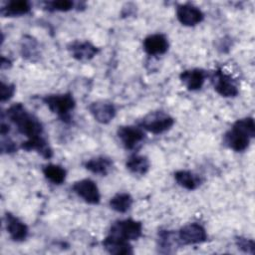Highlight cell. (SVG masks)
<instances>
[{
	"instance_id": "obj_1",
	"label": "cell",
	"mask_w": 255,
	"mask_h": 255,
	"mask_svg": "<svg viewBox=\"0 0 255 255\" xmlns=\"http://www.w3.org/2000/svg\"><path fill=\"white\" fill-rule=\"evenodd\" d=\"M6 116L16 126L18 131L27 136V139L32 140L44 136L42 123L38 118L29 113L21 103L9 107L6 111Z\"/></svg>"
},
{
	"instance_id": "obj_2",
	"label": "cell",
	"mask_w": 255,
	"mask_h": 255,
	"mask_svg": "<svg viewBox=\"0 0 255 255\" xmlns=\"http://www.w3.org/2000/svg\"><path fill=\"white\" fill-rule=\"evenodd\" d=\"M255 136L254 119L247 117L237 120L232 128L227 130L223 136V142L234 151L245 150L250 143L251 138Z\"/></svg>"
},
{
	"instance_id": "obj_3",
	"label": "cell",
	"mask_w": 255,
	"mask_h": 255,
	"mask_svg": "<svg viewBox=\"0 0 255 255\" xmlns=\"http://www.w3.org/2000/svg\"><path fill=\"white\" fill-rule=\"evenodd\" d=\"M42 101L48 109L56 114L64 123L71 122V112L76 107V101L72 94L47 95L42 98Z\"/></svg>"
},
{
	"instance_id": "obj_4",
	"label": "cell",
	"mask_w": 255,
	"mask_h": 255,
	"mask_svg": "<svg viewBox=\"0 0 255 255\" xmlns=\"http://www.w3.org/2000/svg\"><path fill=\"white\" fill-rule=\"evenodd\" d=\"M174 119L162 111L150 112L137 122V126L153 134L162 133L171 128Z\"/></svg>"
},
{
	"instance_id": "obj_5",
	"label": "cell",
	"mask_w": 255,
	"mask_h": 255,
	"mask_svg": "<svg viewBox=\"0 0 255 255\" xmlns=\"http://www.w3.org/2000/svg\"><path fill=\"white\" fill-rule=\"evenodd\" d=\"M142 224L133 219H124L115 221L110 228L109 234L118 236L128 241L136 240L141 236Z\"/></svg>"
},
{
	"instance_id": "obj_6",
	"label": "cell",
	"mask_w": 255,
	"mask_h": 255,
	"mask_svg": "<svg viewBox=\"0 0 255 255\" xmlns=\"http://www.w3.org/2000/svg\"><path fill=\"white\" fill-rule=\"evenodd\" d=\"M211 82L214 90L224 98H233L236 97L239 93L238 87L233 78L230 75L224 73L221 69L213 72L211 76Z\"/></svg>"
},
{
	"instance_id": "obj_7",
	"label": "cell",
	"mask_w": 255,
	"mask_h": 255,
	"mask_svg": "<svg viewBox=\"0 0 255 255\" xmlns=\"http://www.w3.org/2000/svg\"><path fill=\"white\" fill-rule=\"evenodd\" d=\"M118 137L126 149L132 150L144 139L145 133L138 126H122L117 130Z\"/></svg>"
},
{
	"instance_id": "obj_8",
	"label": "cell",
	"mask_w": 255,
	"mask_h": 255,
	"mask_svg": "<svg viewBox=\"0 0 255 255\" xmlns=\"http://www.w3.org/2000/svg\"><path fill=\"white\" fill-rule=\"evenodd\" d=\"M73 191L89 204H98L101 199L99 188L95 181L84 178L76 181L72 186Z\"/></svg>"
},
{
	"instance_id": "obj_9",
	"label": "cell",
	"mask_w": 255,
	"mask_h": 255,
	"mask_svg": "<svg viewBox=\"0 0 255 255\" xmlns=\"http://www.w3.org/2000/svg\"><path fill=\"white\" fill-rule=\"evenodd\" d=\"M177 235L180 243L183 245L198 244L207 240V233L204 227L195 222L182 226Z\"/></svg>"
},
{
	"instance_id": "obj_10",
	"label": "cell",
	"mask_w": 255,
	"mask_h": 255,
	"mask_svg": "<svg viewBox=\"0 0 255 255\" xmlns=\"http://www.w3.org/2000/svg\"><path fill=\"white\" fill-rule=\"evenodd\" d=\"M67 49L72 57L80 62L90 61L99 53V48L90 41L75 40L68 44Z\"/></svg>"
},
{
	"instance_id": "obj_11",
	"label": "cell",
	"mask_w": 255,
	"mask_h": 255,
	"mask_svg": "<svg viewBox=\"0 0 255 255\" xmlns=\"http://www.w3.org/2000/svg\"><path fill=\"white\" fill-rule=\"evenodd\" d=\"M176 18L182 25L192 27L203 21L204 14L193 4L185 3L177 6Z\"/></svg>"
},
{
	"instance_id": "obj_12",
	"label": "cell",
	"mask_w": 255,
	"mask_h": 255,
	"mask_svg": "<svg viewBox=\"0 0 255 255\" xmlns=\"http://www.w3.org/2000/svg\"><path fill=\"white\" fill-rule=\"evenodd\" d=\"M89 111L94 117V119L103 125H107L113 121L116 117L117 110L113 103L109 101H96L90 104Z\"/></svg>"
},
{
	"instance_id": "obj_13",
	"label": "cell",
	"mask_w": 255,
	"mask_h": 255,
	"mask_svg": "<svg viewBox=\"0 0 255 255\" xmlns=\"http://www.w3.org/2000/svg\"><path fill=\"white\" fill-rule=\"evenodd\" d=\"M5 225L6 230L13 241L21 242L27 238L29 233L27 225L10 212L5 213Z\"/></svg>"
},
{
	"instance_id": "obj_14",
	"label": "cell",
	"mask_w": 255,
	"mask_h": 255,
	"mask_svg": "<svg viewBox=\"0 0 255 255\" xmlns=\"http://www.w3.org/2000/svg\"><path fill=\"white\" fill-rule=\"evenodd\" d=\"M143 50L149 56H157L162 55L167 52L169 44L167 38L163 34H151L144 38Z\"/></svg>"
},
{
	"instance_id": "obj_15",
	"label": "cell",
	"mask_w": 255,
	"mask_h": 255,
	"mask_svg": "<svg viewBox=\"0 0 255 255\" xmlns=\"http://www.w3.org/2000/svg\"><path fill=\"white\" fill-rule=\"evenodd\" d=\"M207 74L202 69H190L181 72L179 75V79L181 83L186 87L189 91H197L200 90L205 82Z\"/></svg>"
},
{
	"instance_id": "obj_16",
	"label": "cell",
	"mask_w": 255,
	"mask_h": 255,
	"mask_svg": "<svg viewBox=\"0 0 255 255\" xmlns=\"http://www.w3.org/2000/svg\"><path fill=\"white\" fill-rule=\"evenodd\" d=\"M103 246L104 248L110 253V254H132V246L129 244V241L125 240L123 238H120L118 236L109 234L104 240H103Z\"/></svg>"
},
{
	"instance_id": "obj_17",
	"label": "cell",
	"mask_w": 255,
	"mask_h": 255,
	"mask_svg": "<svg viewBox=\"0 0 255 255\" xmlns=\"http://www.w3.org/2000/svg\"><path fill=\"white\" fill-rule=\"evenodd\" d=\"M178 235L171 230H159L157 234V248L160 253H171L180 245Z\"/></svg>"
},
{
	"instance_id": "obj_18",
	"label": "cell",
	"mask_w": 255,
	"mask_h": 255,
	"mask_svg": "<svg viewBox=\"0 0 255 255\" xmlns=\"http://www.w3.org/2000/svg\"><path fill=\"white\" fill-rule=\"evenodd\" d=\"M174 179L178 185L187 189V190H194L198 188L202 182L203 178L190 171V170H177L174 172Z\"/></svg>"
},
{
	"instance_id": "obj_19",
	"label": "cell",
	"mask_w": 255,
	"mask_h": 255,
	"mask_svg": "<svg viewBox=\"0 0 255 255\" xmlns=\"http://www.w3.org/2000/svg\"><path fill=\"white\" fill-rule=\"evenodd\" d=\"M84 166L87 170L99 174V175H107L111 169L113 168V160L110 157L107 156H96L89 160H87L84 163Z\"/></svg>"
},
{
	"instance_id": "obj_20",
	"label": "cell",
	"mask_w": 255,
	"mask_h": 255,
	"mask_svg": "<svg viewBox=\"0 0 255 255\" xmlns=\"http://www.w3.org/2000/svg\"><path fill=\"white\" fill-rule=\"evenodd\" d=\"M31 11V4L26 0H12L7 2L0 9V13L4 17H15L28 14Z\"/></svg>"
},
{
	"instance_id": "obj_21",
	"label": "cell",
	"mask_w": 255,
	"mask_h": 255,
	"mask_svg": "<svg viewBox=\"0 0 255 255\" xmlns=\"http://www.w3.org/2000/svg\"><path fill=\"white\" fill-rule=\"evenodd\" d=\"M21 148H23L24 150H27V151L36 150L43 157H45L47 159H49L53 156V150L50 147L47 139L44 136L40 137V138L32 139V140L27 139L26 141H23L21 143Z\"/></svg>"
},
{
	"instance_id": "obj_22",
	"label": "cell",
	"mask_w": 255,
	"mask_h": 255,
	"mask_svg": "<svg viewBox=\"0 0 255 255\" xmlns=\"http://www.w3.org/2000/svg\"><path fill=\"white\" fill-rule=\"evenodd\" d=\"M126 167L134 174L143 175L149 169V160L146 156L133 154L126 162Z\"/></svg>"
},
{
	"instance_id": "obj_23",
	"label": "cell",
	"mask_w": 255,
	"mask_h": 255,
	"mask_svg": "<svg viewBox=\"0 0 255 255\" xmlns=\"http://www.w3.org/2000/svg\"><path fill=\"white\" fill-rule=\"evenodd\" d=\"M42 171L44 176L49 181L58 185L62 184L65 181L66 175H67V171L63 166L59 164H54V163H49L44 165L42 168Z\"/></svg>"
},
{
	"instance_id": "obj_24",
	"label": "cell",
	"mask_w": 255,
	"mask_h": 255,
	"mask_svg": "<svg viewBox=\"0 0 255 255\" xmlns=\"http://www.w3.org/2000/svg\"><path fill=\"white\" fill-rule=\"evenodd\" d=\"M132 197L129 193L127 192H120L117 193L116 195H114L111 199H110V207L119 212V213H125L128 210H129V208L131 207L132 204Z\"/></svg>"
},
{
	"instance_id": "obj_25",
	"label": "cell",
	"mask_w": 255,
	"mask_h": 255,
	"mask_svg": "<svg viewBox=\"0 0 255 255\" xmlns=\"http://www.w3.org/2000/svg\"><path fill=\"white\" fill-rule=\"evenodd\" d=\"M44 8L48 11L66 12L74 8V2L70 0H54L44 2Z\"/></svg>"
},
{
	"instance_id": "obj_26",
	"label": "cell",
	"mask_w": 255,
	"mask_h": 255,
	"mask_svg": "<svg viewBox=\"0 0 255 255\" xmlns=\"http://www.w3.org/2000/svg\"><path fill=\"white\" fill-rule=\"evenodd\" d=\"M21 50H22L23 57H25L27 59H30V60H33V58L38 55L37 43L31 37H29V39L23 40Z\"/></svg>"
},
{
	"instance_id": "obj_27",
	"label": "cell",
	"mask_w": 255,
	"mask_h": 255,
	"mask_svg": "<svg viewBox=\"0 0 255 255\" xmlns=\"http://www.w3.org/2000/svg\"><path fill=\"white\" fill-rule=\"evenodd\" d=\"M235 244L238 247V249L245 253H249L252 255L255 253V242L253 239L237 236L235 238Z\"/></svg>"
},
{
	"instance_id": "obj_28",
	"label": "cell",
	"mask_w": 255,
	"mask_h": 255,
	"mask_svg": "<svg viewBox=\"0 0 255 255\" xmlns=\"http://www.w3.org/2000/svg\"><path fill=\"white\" fill-rule=\"evenodd\" d=\"M15 86L13 84L5 83L1 81V86H0V100L2 103L10 100L15 93Z\"/></svg>"
},
{
	"instance_id": "obj_29",
	"label": "cell",
	"mask_w": 255,
	"mask_h": 255,
	"mask_svg": "<svg viewBox=\"0 0 255 255\" xmlns=\"http://www.w3.org/2000/svg\"><path fill=\"white\" fill-rule=\"evenodd\" d=\"M2 135L1 138V152L2 153H11L17 150V145L9 136Z\"/></svg>"
},
{
	"instance_id": "obj_30",
	"label": "cell",
	"mask_w": 255,
	"mask_h": 255,
	"mask_svg": "<svg viewBox=\"0 0 255 255\" xmlns=\"http://www.w3.org/2000/svg\"><path fill=\"white\" fill-rule=\"evenodd\" d=\"M11 66V62L10 60L6 59L5 57H2L1 58V68L4 69V68H9Z\"/></svg>"
}]
</instances>
